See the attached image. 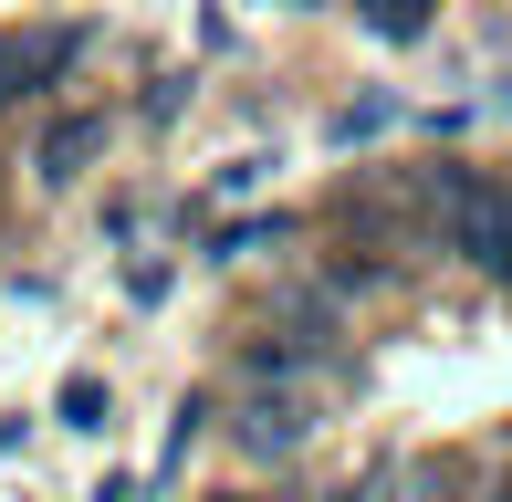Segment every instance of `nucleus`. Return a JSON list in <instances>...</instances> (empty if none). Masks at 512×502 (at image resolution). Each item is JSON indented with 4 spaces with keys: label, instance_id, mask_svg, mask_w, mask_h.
<instances>
[{
    "label": "nucleus",
    "instance_id": "f257e3e1",
    "mask_svg": "<svg viewBox=\"0 0 512 502\" xmlns=\"http://www.w3.org/2000/svg\"><path fill=\"white\" fill-rule=\"evenodd\" d=\"M429 210H439V241H450L471 272H502V283H512V189H502V178L429 168Z\"/></svg>",
    "mask_w": 512,
    "mask_h": 502
},
{
    "label": "nucleus",
    "instance_id": "f03ea898",
    "mask_svg": "<svg viewBox=\"0 0 512 502\" xmlns=\"http://www.w3.org/2000/svg\"><path fill=\"white\" fill-rule=\"evenodd\" d=\"M230 440H241L251 461H293V450L314 440V398H304V377H251V398L230 408Z\"/></svg>",
    "mask_w": 512,
    "mask_h": 502
},
{
    "label": "nucleus",
    "instance_id": "7ed1b4c3",
    "mask_svg": "<svg viewBox=\"0 0 512 502\" xmlns=\"http://www.w3.org/2000/svg\"><path fill=\"white\" fill-rule=\"evenodd\" d=\"M74 53H84L74 21H11V32H0V105H21V95H42V84H63V74H74Z\"/></svg>",
    "mask_w": 512,
    "mask_h": 502
},
{
    "label": "nucleus",
    "instance_id": "20e7f679",
    "mask_svg": "<svg viewBox=\"0 0 512 502\" xmlns=\"http://www.w3.org/2000/svg\"><path fill=\"white\" fill-rule=\"evenodd\" d=\"M105 136H115V116H95V105H84V116H53V136H42V157H32V168L63 189V178H84V168L105 157Z\"/></svg>",
    "mask_w": 512,
    "mask_h": 502
},
{
    "label": "nucleus",
    "instance_id": "39448f33",
    "mask_svg": "<svg viewBox=\"0 0 512 502\" xmlns=\"http://www.w3.org/2000/svg\"><path fill=\"white\" fill-rule=\"evenodd\" d=\"M366 32L377 42H418L429 32V0H366Z\"/></svg>",
    "mask_w": 512,
    "mask_h": 502
},
{
    "label": "nucleus",
    "instance_id": "423d86ee",
    "mask_svg": "<svg viewBox=\"0 0 512 502\" xmlns=\"http://www.w3.org/2000/svg\"><path fill=\"white\" fill-rule=\"evenodd\" d=\"M63 429H105V377H63Z\"/></svg>",
    "mask_w": 512,
    "mask_h": 502
},
{
    "label": "nucleus",
    "instance_id": "0eeeda50",
    "mask_svg": "<svg viewBox=\"0 0 512 502\" xmlns=\"http://www.w3.org/2000/svg\"><path fill=\"white\" fill-rule=\"evenodd\" d=\"M387 116H398V105H387V95H356V105H345V116H335V136H345V147H356V136H377Z\"/></svg>",
    "mask_w": 512,
    "mask_h": 502
},
{
    "label": "nucleus",
    "instance_id": "6e6552de",
    "mask_svg": "<svg viewBox=\"0 0 512 502\" xmlns=\"http://www.w3.org/2000/svg\"><path fill=\"white\" fill-rule=\"evenodd\" d=\"M262 241H283V220H230V231L209 241V251H220V262H230V251H262Z\"/></svg>",
    "mask_w": 512,
    "mask_h": 502
},
{
    "label": "nucleus",
    "instance_id": "1a4fd4ad",
    "mask_svg": "<svg viewBox=\"0 0 512 502\" xmlns=\"http://www.w3.org/2000/svg\"><path fill=\"white\" fill-rule=\"evenodd\" d=\"M502 105H512V84H502Z\"/></svg>",
    "mask_w": 512,
    "mask_h": 502
}]
</instances>
